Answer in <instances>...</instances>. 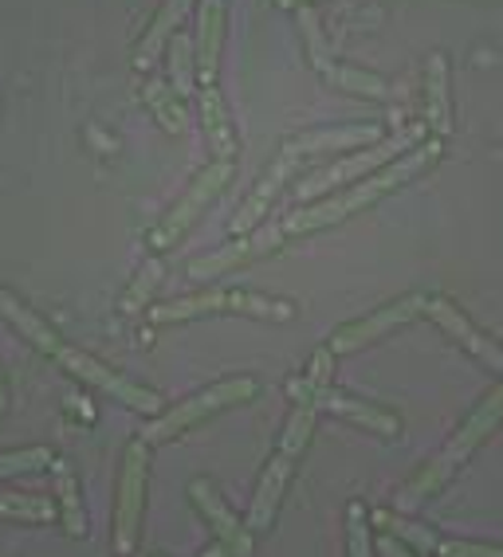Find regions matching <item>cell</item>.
Masks as SVG:
<instances>
[{"mask_svg":"<svg viewBox=\"0 0 503 557\" xmlns=\"http://www.w3.org/2000/svg\"><path fill=\"white\" fill-rule=\"evenodd\" d=\"M437 158H441V138L421 141V146H413V150L402 153L397 161H390L385 170H378V173H370V177L346 185L339 197H327V200H315V205H303L299 212H292V216L283 220V232L299 236V232L331 228V224H339V220H346V216H354V212L370 209L373 200H382V197H390L393 189L409 185L413 177H421V173L429 170Z\"/></svg>","mask_w":503,"mask_h":557,"instance_id":"1","label":"cell"},{"mask_svg":"<svg viewBox=\"0 0 503 557\" xmlns=\"http://www.w3.org/2000/svg\"><path fill=\"white\" fill-rule=\"evenodd\" d=\"M500 420H503V381L492 388V393H488V397L480 400V408H476L473 417H468L461 429H456V436H449V444H444V448L437 451L429 463H425L421 475L405 483L402 495H397V507L413 510V507H421L429 495H437V491H441L444 483H449V479H453L456 471L464 468V459L473 456L483 440L500 429Z\"/></svg>","mask_w":503,"mask_h":557,"instance_id":"2","label":"cell"},{"mask_svg":"<svg viewBox=\"0 0 503 557\" xmlns=\"http://www.w3.org/2000/svg\"><path fill=\"white\" fill-rule=\"evenodd\" d=\"M201 314H248V319H268V322H287L295 319V307L283 299H268L256 290H205V295H189V299L165 302V307L150 310V322L165 326V322H189Z\"/></svg>","mask_w":503,"mask_h":557,"instance_id":"3","label":"cell"},{"mask_svg":"<svg viewBox=\"0 0 503 557\" xmlns=\"http://www.w3.org/2000/svg\"><path fill=\"white\" fill-rule=\"evenodd\" d=\"M252 397H256V381L252 377L217 381V385L201 388L197 397L173 405L170 412H161L150 429L142 432V440H146V444H165V440L182 436V432L193 429V424H201V420L212 417V412H221V408H232V405H244V400H252Z\"/></svg>","mask_w":503,"mask_h":557,"instance_id":"4","label":"cell"},{"mask_svg":"<svg viewBox=\"0 0 503 557\" xmlns=\"http://www.w3.org/2000/svg\"><path fill=\"white\" fill-rule=\"evenodd\" d=\"M417 138H421V126L405 129V134H393V138H385V141H373V146H366L363 153H351V158L334 161L331 170L307 177L295 193H299V200H315V197H322V193L339 189V185H354V181H363V177H370V173L385 170V165L402 158L405 150H413Z\"/></svg>","mask_w":503,"mask_h":557,"instance_id":"5","label":"cell"},{"mask_svg":"<svg viewBox=\"0 0 503 557\" xmlns=\"http://www.w3.org/2000/svg\"><path fill=\"white\" fill-rule=\"evenodd\" d=\"M150 444L134 440L122 459V479H119V503H114V554L126 557L138 546V527H142V507H146V468H150Z\"/></svg>","mask_w":503,"mask_h":557,"instance_id":"6","label":"cell"},{"mask_svg":"<svg viewBox=\"0 0 503 557\" xmlns=\"http://www.w3.org/2000/svg\"><path fill=\"white\" fill-rule=\"evenodd\" d=\"M229 181H232V161H212L209 170L197 173V181L189 185V193H185V197L173 205L170 216L161 220L158 228L150 232V248H158V251L173 248V244L193 228V220L209 209L212 197H221V189L229 185Z\"/></svg>","mask_w":503,"mask_h":557,"instance_id":"7","label":"cell"},{"mask_svg":"<svg viewBox=\"0 0 503 557\" xmlns=\"http://www.w3.org/2000/svg\"><path fill=\"white\" fill-rule=\"evenodd\" d=\"M56 361H60V366L68 369V373H75L79 381H87V385L102 388L107 397L122 400V405L138 408V412H161V397H158V393H150V388H142V385H134V381H126L122 373L107 369L99 358L83 354V349L63 346L60 354H56Z\"/></svg>","mask_w":503,"mask_h":557,"instance_id":"8","label":"cell"},{"mask_svg":"<svg viewBox=\"0 0 503 557\" xmlns=\"http://www.w3.org/2000/svg\"><path fill=\"white\" fill-rule=\"evenodd\" d=\"M425 295H405V299L390 302V307L373 310V314H366V319L358 322H346V326H339L331 334V342H327V349L331 354H354V349L370 346V342L385 338L390 330L405 326V322H413L417 314H425Z\"/></svg>","mask_w":503,"mask_h":557,"instance_id":"9","label":"cell"},{"mask_svg":"<svg viewBox=\"0 0 503 557\" xmlns=\"http://www.w3.org/2000/svg\"><path fill=\"white\" fill-rule=\"evenodd\" d=\"M189 498H193V507L205 515V522L212 527L217 542L229 549V557H248L252 554V530L241 527V518L224 507V498L217 495V487H212V483H205V479H193Z\"/></svg>","mask_w":503,"mask_h":557,"instance_id":"10","label":"cell"},{"mask_svg":"<svg viewBox=\"0 0 503 557\" xmlns=\"http://www.w3.org/2000/svg\"><path fill=\"white\" fill-rule=\"evenodd\" d=\"M425 314H429V319H433L437 326H441L444 334H449V338L461 342V346L468 349L473 358H480L488 369L503 373V349L495 346V342L488 338V334H480V330H476L473 322L464 319V314L453 307V302H449V299H429V302H425Z\"/></svg>","mask_w":503,"mask_h":557,"instance_id":"11","label":"cell"},{"mask_svg":"<svg viewBox=\"0 0 503 557\" xmlns=\"http://www.w3.org/2000/svg\"><path fill=\"white\" fill-rule=\"evenodd\" d=\"M295 161H299V153H295L292 146H283L280 161H275L272 170L263 173V181H260V185H256V193H252V197L244 200L241 212H236V220H232V232H236V236H244V232H252V228H256V224H260L263 216H268V209H272V200L280 197V189H283V181L292 177Z\"/></svg>","mask_w":503,"mask_h":557,"instance_id":"12","label":"cell"},{"mask_svg":"<svg viewBox=\"0 0 503 557\" xmlns=\"http://www.w3.org/2000/svg\"><path fill=\"white\" fill-rule=\"evenodd\" d=\"M292 468H295V459L283 456V451H275L272 463L263 468L260 487H256V498H252V510H248L252 534H260V530L272 527L275 510H280V498H283V491H287V479H292Z\"/></svg>","mask_w":503,"mask_h":557,"instance_id":"13","label":"cell"},{"mask_svg":"<svg viewBox=\"0 0 503 557\" xmlns=\"http://www.w3.org/2000/svg\"><path fill=\"white\" fill-rule=\"evenodd\" d=\"M0 319L9 322V326L16 330L24 342H32L40 354H48L51 361H56V354L68 346V342H63L60 334H56V330H51L48 322L36 314V310H28L21 299H16V295H12V290H4V287H0Z\"/></svg>","mask_w":503,"mask_h":557,"instance_id":"14","label":"cell"},{"mask_svg":"<svg viewBox=\"0 0 503 557\" xmlns=\"http://www.w3.org/2000/svg\"><path fill=\"white\" fill-rule=\"evenodd\" d=\"M221 44H224V0H201V12H197V75H201L205 87H212V79H217Z\"/></svg>","mask_w":503,"mask_h":557,"instance_id":"15","label":"cell"},{"mask_svg":"<svg viewBox=\"0 0 503 557\" xmlns=\"http://www.w3.org/2000/svg\"><path fill=\"white\" fill-rule=\"evenodd\" d=\"M319 408H327V412H334V417L343 420H354V424H363V429L378 432V436H397L402 432V420L393 417V412H385L378 405H366V400H354L346 393H334L331 385L319 393Z\"/></svg>","mask_w":503,"mask_h":557,"instance_id":"16","label":"cell"},{"mask_svg":"<svg viewBox=\"0 0 503 557\" xmlns=\"http://www.w3.org/2000/svg\"><path fill=\"white\" fill-rule=\"evenodd\" d=\"M382 141V126H334V129H311V134H299L295 141H287L295 153H339V150H358V146H373Z\"/></svg>","mask_w":503,"mask_h":557,"instance_id":"17","label":"cell"},{"mask_svg":"<svg viewBox=\"0 0 503 557\" xmlns=\"http://www.w3.org/2000/svg\"><path fill=\"white\" fill-rule=\"evenodd\" d=\"M280 236H283V228L280 232H260V236H252V239H241V244H229L224 251H217V256H209V259H197L189 268V275L193 278H212V275H224V271H232V268H241V263H248V259H256V256H263V251H272L275 244H280Z\"/></svg>","mask_w":503,"mask_h":557,"instance_id":"18","label":"cell"},{"mask_svg":"<svg viewBox=\"0 0 503 557\" xmlns=\"http://www.w3.org/2000/svg\"><path fill=\"white\" fill-rule=\"evenodd\" d=\"M193 9V0H165L158 9V16H154V24H150V32L142 36V44H138V51H134V67L138 71H146L154 60H158L161 51H165V44L173 40V32H177V24L185 21V12Z\"/></svg>","mask_w":503,"mask_h":557,"instance_id":"19","label":"cell"},{"mask_svg":"<svg viewBox=\"0 0 503 557\" xmlns=\"http://www.w3.org/2000/svg\"><path fill=\"white\" fill-rule=\"evenodd\" d=\"M425 119L433 126L437 138L453 129V107H449V60L433 55L425 67Z\"/></svg>","mask_w":503,"mask_h":557,"instance_id":"20","label":"cell"},{"mask_svg":"<svg viewBox=\"0 0 503 557\" xmlns=\"http://www.w3.org/2000/svg\"><path fill=\"white\" fill-rule=\"evenodd\" d=\"M201 119H205V138H209L217 161H232V153H236V134H232L229 110H224V99L217 87L201 90Z\"/></svg>","mask_w":503,"mask_h":557,"instance_id":"21","label":"cell"},{"mask_svg":"<svg viewBox=\"0 0 503 557\" xmlns=\"http://www.w3.org/2000/svg\"><path fill=\"white\" fill-rule=\"evenodd\" d=\"M51 479H56V498H60V515H63V527H68L71 537H83L87 534V515H83V498H79V483L71 475V468L63 459L51 463Z\"/></svg>","mask_w":503,"mask_h":557,"instance_id":"22","label":"cell"},{"mask_svg":"<svg viewBox=\"0 0 503 557\" xmlns=\"http://www.w3.org/2000/svg\"><path fill=\"white\" fill-rule=\"evenodd\" d=\"M142 99H146V107L154 110V119L170 129V134H182L185 129V107H182V95H177L170 83L150 79L146 83V90H142Z\"/></svg>","mask_w":503,"mask_h":557,"instance_id":"23","label":"cell"},{"mask_svg":"<svg viewBox=\"0 0 503 557\" xmlns=\"http://www.w3.org/2000/svg\"><path fill=\"white\" fill-rule=\"evenodd\" d=\"M322 79L334 83L339 90H351V95H366V99H390V87H385L382 75L358 67H343V63H327L322 67Z\"/></svg>","mask_w":503,"mask_h":557,"instance_id":"24","label":"cell"},{"mask_svg":"<svg viewBox=\"0 0 503 557\" xmlns=\"http://www.w3.org/2000/svg\"><path fill=\"white\" fill-rule=\"evenodd\" d=\"M0 518H16V522H51L56 503L40 495H16V491H0Z\"/></svg>","mask_w":503,"mask_h":557,"instance_id":"25","label":"cell"},{"mask_svg":"<svg viewBox=\"0 0 503 557\" xmlns=\"http://www.w3.org/2000/svg\"><path fill=\"white\" fill-rule=\"evenodd\" d=\"M373 522H378V527H382L390 537H397V542H409V546L425 549V554H433V549H437L433 530L417 527V522H409V518H402V515H393V510H378V515H373Z\"/></svg>","mask_w":503,"mask_h":557,"instance_id":"26","label":"cell"},{"mask_svg":"<svg viewBox=\"0 0 503 557\" xmlns=\"http://www.w3.org/2000/svg\"><path fill=\"white\" fill-rule=\"evenodd\" d=\"M170 75L177 95H193V79H197V55H193V40L173 36L170 40Z\"/></svg>","mask_w":503,"mask_h":557,"instance_id":"27","label":"cell"},{"mask_svg":"<svg viewBox=\"0 0 503 557\" xmlns=\"http://www.w3.org/2000/svg\"><path fill=\"white\" fill-rule=\"evenodd\" d=\"M56 456L51 448H21V451H4L0 456V479H12V475H24V471H40L51 468Z\"/></svg>","mask_w":503,"mask_h":557,"instance_id":"28","label":"cell"},{"mask_svg":"<svg viewBox=\"0 0 503 557\" xmlns=\"http://www.w3.org/2000/svg\"><path fill=\"white\" fill-rule=\"evenodd\" d=\"M158 283H161V263H158V259H150V263H146V268L138 271L134 287L126 290V299H122V310H126V314H134V310H138L142 302L150 299V290L158 287Z\"/></svg>","mask_w":503,"mask_h":557,"instance_id":"29","label":"cell"},{"mask_svg":"<svg viewBox=\"0 0 503 557\" xmlns=\"http://www.w3.org/2000/svg\"><path fill=\"white\" fill-rule=\"evenodd\" d=\"M346 537H351V557H373L370 527H366V510L358 507V503L346 510Z\"/></svg>","mask_w":503,"mask_h":557,"instance_id":"30","label":"cell"},{"mask_svg":"<svg viewBox=\"0 0 503 557\" xmlns=\"http://www.w3.org/2000/svg\"><path fill=\"white\" fill-rule=\"evenodd\" d=\"M299 24H303V36H307V51H311V63L315 67H327L331 55H327V44H322V32H319V21H315L311 9H299Z\"/></svg>","mask_w":503,"mask_h":557,"instance_id":"31","label":"cell"},{"mask_svg":"<svg viewBox=\"0 0 503 557\" xmlns=\"http://www.w3.org/2000/svg\"><path fill=\"white\" fill-rule=\"evenodd\" d=\"M433 554H441V557H503V546H480V542H456V537L441 542V537H437V549H433Z\"/></svg>","mask_w":503,"mask_h":557,"instance_id":"32","label":"cell"},{"mask_svg":"<svg viewBox=\"0 0 503 557\" xmlns=\"http://www.w3.org/2000/svg\"><path fill=\"white\" fill-rule=\"evenodd\" d=\"M382 549H385V557H413V554H409V549H405V546H402V542H397V537H390V534H385Z\"/></svg>","mask_w":503,"mask_h":557,"instance_id":"33","label":"cell"},{"mask_svg":"<svg viewBox=\"0 0 503 557\" xmlns=\"http://www.w3.org/2000/svg\"><path fill=\"white\" fill-rule=\"evenodd\" d=\"M275 4H280V9H307L311 0H275Z\"/></svg>","mask_w":503,"mask_h":557,"instance_id":"34","label":"cell"},{"mask_svg":"<svg viewBox=\"0 0 503 557\" xmlns=\"http://www.w3.org/2000/svg\"><path fill=\"white\" fill-rule=\"evenodd\" d=\"M9 408V388H4V377H0V412Z\"/></svg>","mask_w":503,"mask_h":557,"instance_id":"35","label":"cell"}]
</instances>
